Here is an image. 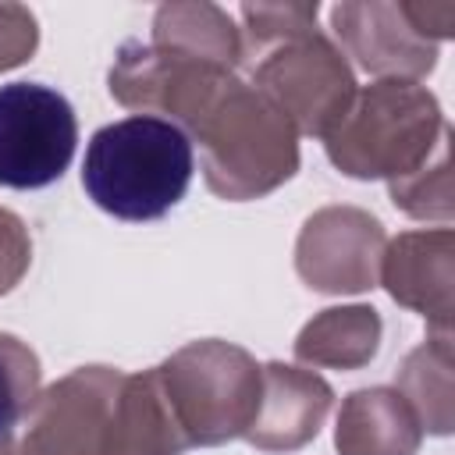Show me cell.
<instances>
[{
	"label": "cell",
	"mask_w": 455,
	"mask_h": 455,
	"mask_svg": "<svg viewBox=\"0 0 455 455\" xmlns=\"http://www.w3.org/2000/svg\"><path fill=\"white\" fill-rule=\"evenodd\" d=\"M380 313L373 306H331L295 338V359L323 370H359L380 348Z\"/></svg>",
	"instance_id": "9a60e30c"
},
{
	"label": "cell",
	"mask_w": 455,
	"mask_h": 455,
	"mask_svg": "<svg viewBox=\"0 0 455 455\" xmlns=\"http://www.w3.org/2000/svg\"><path fill=\"white\" fill-rule=\"evenodd\" d=\"M387 196L391 203L416 217V220H437L448 224L455 213V199H451V128H444L437 149L430 153V160L423 167H416L412 174L387 181Z\"/></svg>",
	"instance_id": "ac0fdd59"
},
{
	"label": "cell",
	"mask_w": 455,
	"mask_h": 455,
	"mask_svg": "<svg viewBox=\"0 0 455 455\" xmlns=\"http://www.w3.org/2000/svg\"><path fill=\"white\" fill-rule=\"evenodd\" d=\"M331 405L334 391L320 373L274 359L263 366L259 409L242 437L259 451H299L320 434Z\"/></svg>",
	"instance_id": "8fae6325"
},
{
	"label": "cell",
	"mask_w": 455,
	"mask_h": 455,
	"mask_svg": "<svg viewBox=\"0 0 455 455\" xmlns=\"http://www.w3.org/2000/svg\"><path fill=\"white\" fill-rule=\"evenodd\" d=\"M387 235L384 224L359 206H323L306 217L295 238L299 277L323 295H359L380 277Z\"/></svg>",
	"instance_id": "ba28073f"
},
{
	"label": "cell",
	"mask_w": 455,
	"mask_h": 455,
	"mask_svg": "<svg viewBox=\"0 0 455 455\" xmlns=\"http://www.w3.org/2000/svg\"><path fill=\"white\" fill-rule=\"evenodd\" d=\"M252 85L291 121L299 135H327L355 96L345 53L320 32H302L252 60Z\"/></svg>",
	"instance_id": "5b68a950"
},
{
	"label": "cell",
	"mask_w": 455,
	"mask_h": 455,
	"mask_svg": "<svg viewBox=\"0 0 455 455\" xmlns=\"http://www.w3.org/2000/svg\"><path fill=\"white\" fill-rule=\"evenodd\" d=\"M192 167V139L178 124L132 114L89 139L82 185L103 213L142 224L167 217L185 199Z\"/></svg>",
	"instance_id": "7a4b0ae2"
},
{
	"label": "cell",
	"mask_w": 455,
	"mask_h": 455,
	"mask_svg": "<svg viewBox=\"0 0 455 455\" xmlns=\"http://www.w3.org/2000/svg\"><path fill=\"white\" fill-rule=\"evenodd\" d=\"M188 448L156 370L124 373L114 402V455H185Z\"/></svg>",
	"instance_id": "4fadbf2b"
},
{
	"label": "cell",
	"mask_w": 455,
	"mask_h": 455,
	"mask_svg": "<svg viewBox=\"0 0 455 455\" xmlns=\"http://www.w3.org/2000/svg\"><path fill=\"white\" fill-rule=\"evenodd\" d=\"M387 295L419 313L430 331L451 334L455 313V235L451 228L402 231L384 245L380 277Z\"/></svg>",
	"instance_id": "30bf717a"
},
{
	"label": "cell",
	"mask_w": 455,
	"mask_h": 455,
	"mask_svg": "<svg viewBox=\"0 0 455 455\" xmlns=\"http://www.w3.org/2000/svg\"><path fill=\"white\" fill-rule=\"evenodd\" d=\"M121 377L124 373L114 366H78L39 391L11 455H114V402Z\"/></svg>",
	"instance_id": "52a82bcc"
},
{
	"label": "cell",
	"mask_w": 455,
	"mask_h": 455,
	"mask_svg": "<svg viewBox=\"0 0 455 455\" xmlns=\"http://www.w3.org/2000/svg\"><path fill=\"white\" fill-rule=\"evenodd\" d=\"M331 28L341 39V53L377 78L416 82L437 68V43L416 32L402 0L334 4Z\"/></svg>",
	"instance_id": "9c48e42d"
},
{
	"label": "cell",
	"mask_w": 455,
	"mask_h": 455,
	"mask_svg": "<svg viewBox=\"0 0 455 455\" xmlns=\"http://www.w3.org/2000/svg\"><path fill=\"white\" fill-rule=\"evenodd\" d=\"M181 132L203 149L206 188L228 203L263 199L299 171V132L238 75H228Z\"/></svg>",
	"instance_id": "6da1fadb"
},
{
	"label": "cell",
	"mask_w": 455,
	"mask_h": 455,
	"mask_svg": "<svg viewBox=\"0 0 455 455\" xmlns=\"http://www.w3.org/2000/svg\"><path fill=\"white\" fill-rule=\"evenodd\" d=\"M39 46V21L21 4H0V71L25 64Z\"/></svg>",
	"instance_id": "44dd1931"
},
{
	"label": "cell",
	"mask_w": 455,
	"mask_h": 455,
	"mask_svg": "<svg viewBox=\"0 0 455 455\" xmlns=\"http://www.w3.org/2000/svg\"><path fill=\"white\" fill-rule=\"evenodd\" d=\"M192 448H217L242 437L259 409L263 366L231 341L203 338L153 366Z\"/></svg>",
	"instance_id": "277c9868"
},
{
	"label": "cell",
	"mask_w": 455,
	"mask_h": 455,
	"mask_svg": "<svg viewBox=\"0 0 455 455\" xmlns=\"http://www.w3.org/2000/svg\"><path fill=\"white\" fill-rule=\"evenodd\" d=\"M451 363H455L451 334L430 331V338L402 359L398 377H395V391L409 402L419 427L427 434H437V437H448L451 427H455Z\"/></svg>",
	"instance_id": "2e32d148"
},
{
	"label": "cell",
	"mask_w": 455,
	"mask_h": 455,
	"mask_svg": "<svg viewBox=\"0 0 455 455\" xmlns=\"http://www.w3.org/2000/svg\"><path fill=\"white\" fill-rule=\"evenodd\" d=\"M43 366L39 355L14 334L0 331V455H11L18 444V427L39 402Z\"/></svg>",
	"instance_id": "e0dca14e"
},
{
	"label": "cell",
	"mask_w": 455,
	"mask_h": 455,
	"mask_svg": "<svg viewBox=\"0 0 455 455\" xmlns=\"http://www.w3.org/2000/svg\"><path fill=\"white\" fill-rule=\"evenodd\" d=\"M28 267H32V235L14 210L0 206V295L14 291L18 281L28 274Z\"/></svg>",
	"instance_id": "ffe728a7"
},
{
	"label": "cell",
	"mask_w": 455,
	"mask_h": 455,
	"mask_svg": "<svg viewBox=\"0 0 455 455\" xmlns=\"http://www.w3.org/2000/svg\"><path fill=\"white\" fill-rule=\"evenodd\" d=\"M149 46L188 57V60L217 64V68H228V71H235L245 60L242 28L231 21V14L224 7L206 4V0L156 7Z\"/></svg>",
	"instance_id": "5bb4252c"
},
{
	"label": "cell",
	"mask_w": 455,
	"mask_h": 455,
	"mask_svg": "<svg viewBox=\"0 0 455 455\" xmlns=\"http://www.w3.org/2000/svg\"><path fill=\"white\" fill-rule=\"evenodd\" d=\"M78 146V117L64 92L43 82L0 85V185H53Z\"/></svg>",
	"instance_id": "8992f818"
},
{
	"label": "cell",
	"mask_w": 455,
	"mask_h": 455,
	"mask_svg": "<svg viewBox=\"0 0 455 455\" xmlns=\"http://www.w3.org/2000/svg\"><path fill=\"white\" fill-rule=\"evenodd\" d=\"M409 21L416 32H423L430 43H441L455 32V4L451 0H402Z\"/></svg>",
	"instance_id": "7402d4cb"
},
{
	"label": "cell",
	"mask_w": 455,
	"mask_h": 455,
	"mask_svg": "<svg viewBox=\"0 0 455 455\" xmlns=\"http://www.w3.org/2000/svg\"><path fill=\"white\" fill-rule=\"evenodd\" d=\"M423 427L395 387H359L341 402L338 455H416Z\"/></svg>",
	"instance_id": "7c38bea8"
},
{
	"label": "cell",
	"mask_w": 455,
	"mask_h": 455,
	"mask_svg": "<svg viewBox=\"0 0 455 455\" xmlns=\"http://www.w3.org/2000/svg\"><path fill=\"white\" fill-rule=\"evenodd\" d=\"M444 128L441 103L427 85L377 78L355 89L348 110L323 135V149L348 178L398 181L430 160Z\"/></svg>",
	"instance_id": "3957f363"
},
{
	"label": "cell",
	"mask_w": 455,
	"mask_h": 455,
	"mask_svg": "<svg viewBox=\"0 0 455 455\" xmlns=\"http://www.w3.org/2000/svg\"><path fill=\"white\" fill-rule=\"evenodd\" d=\"M316 0H291V4H242V50L245 57H259L277 43L313 32L316 28Z\"/></svg>",
	"instance_id": "d6986e66"
}]
</instances>
